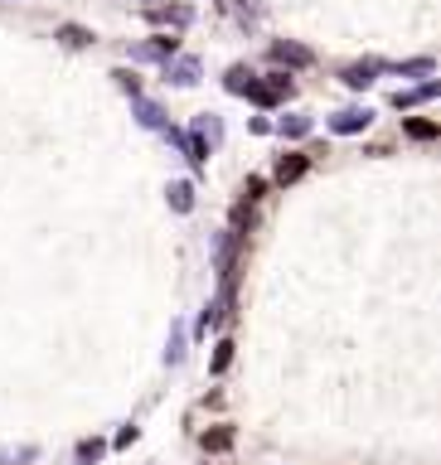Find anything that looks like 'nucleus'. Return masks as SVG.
<instances>
[{"label":"nucleus","mask_w":441,"mask_h":465,"mask_svg":"<svg viewBox=\"0 0 441 465\" xmlns=\"http://www.w3.org/2000/svg\"><path fill=\"white\" fill-rule=\"evenodd\" d=\"M247 97L252 102H262V107H272V102H281V97H291V78L286 73H267V83H247Z\"/></svg>","instance_id":"f257e3e1"},{"label":"nucleus","mask_w":441,"mask_h":465,"mask_svg":"<svg viewBox=\"0 0 441 465\" xmlns=\"http://www.w3.org/2000/svg\"><path fill=\"white\" fill-rule=\"evenodd\" d=\"M272 59H277V63H291V68H306V63H316V54H311L306 44H272Z\"/></svg>","instance_id":"f03ea898"},{"label":"nucleus","mask_w":441,"mask_h":465,"mask_svg":"<svg viewBox=\"0 0 441 465\" xmlns=\"http://www.w3.org/2000/svg\"><path fill=\"white\" fill-rule=\"evenodd\" d=\"M306 175V155H281V165H277V185H291V180H301Z\"/></svg>","instance_id":"7ed1b4c3"},{"label":"nucleus","mask_w":441,"mask_h":465,"mask_svg":"<svg viewBox=\"0 0 441 465\" xmlns=\"http://www.w3.org/2000/svg\"><path fill=\"white\" fill-rule=\"evenodd\" d=\"M373 68H378V63H354V68H344V83H349V88H369V83H373Z\"/></svg>","instance_id":"20e7f679"},{"label":"nucleus","mask_w":441,"mask_h":465,"mask_svg":"<svg viewBox=\"0 0 441 465\" xmlns=\"http://www.w3.org/2000/svg\"><path fill=\"white\" fill-rule=\"evenodd\" d=\"M330 126L334 131H364V126H369V112H339Z\"/></svg>","instance_id":"39448f33"},{"label":"nucleus","mask_w":441,"mask_h":465,"mask_svg":"<svg viewBox=\"0 0 441 465\" xmlns=\"http://www.w3.org/2000/svg\"><path fill=\"white\" fill-rule=\"evenodd\" d=\"M233 446V427H214V432H204V451H228Z\"/></svg>","instance_id":"423d86ee"},{"label":"nucleus","mask_w":441,"mask_h":465,"mask_svg":"<svg viewBox=\"0 0 441 465\" xmlns=\"http://www.w3.org/2000/svg\"><path fill=\"white\" fill-rule=\"evenodd\" d=\"M150 20H170V24H189V10H185V5H170V10H165V5H150Z\"/></svg>","instance_id":"0eeeda50"},{"label":"nucleus","mask_w":441,"mask_h":465,"mask_svg":"<svg viewBox=\"0 0 441 465\" xmlns=\"http://www.w3.org/2000/svg\"><path fill=\"white\" fill-rule=\"evenodd\" d=\"M408 136H412V141H432V136H437V121H427V116H412V121H408Z\"/></svg>","instance_id":"6e6552de"},{"label":"nucleus","mask_w":441,"mask_h":465,"mask_svg":"<svg viewBox=\"0 0 441 465\" xmlns=\"http://www.w3.org/2000/svg\"><path fill=\"white\" fill-rule=\"evenodd\" d=\"M170 78H175V83H194V78H199V63H194V59H180V63L170 68Z\"/></svg>","instance_id":"1a4fd4ad"},{"label":"nucleus","mask_w":441,"mask_h":465,"mask_svg":"<svg viewBox=\"0 0 441 465\" xmlns=\"http://www.w3.org/2000/svg\"><path fill=\"white\" fill-rule=\"evenodd\" d=\"M170 204H175L180 213H189V204H194V189H189V185H170Z\"/></svg>","instance_id":"9d476101"},{"label":"nucleus","mask_w":441,"mask_h":465,"mask_svg":"<svg viewBox=\"0 0 441 465\" xmlns=\"http://www.w3.org/2000/svg\"><path fill=\"white\" fill-rule=\"evenodd\" d=\"M59 34H63V44H73V49H78V44H88V39H93V34H88V29H78V24H63V29H59Z\"/></svg>","instance_id":"9b49d317"},{"label":"nucleus","mask_w":441,"mask_h":465,"mask_svg":"<svg viewBox=\"0 0 441 465\" xmlns=\"http://www.w3.org/2000/svg\"><path fill=\"white\" fill-rule=\"evenodd\" d=\"M247 83H252L247 68H228V88H233V93H247Z\"/></svg>","instance_id":"f8f14e48"},{"label":"nucleus","mask_w":441,"mask_h":465,"mask_svg":"<svg viewBox=\"0 0 441 465\" xmlns=\"http://www.w3.org/2000/svg\"><path fill=\"white\" fill-rule=\"evenodd\" d=\"M136 112H141L146 126H160V107H155V102H136Z\"/></svg>","instance_id":"ddd939ff"},{"label":"nucleus","mask_w":441,"mask_h":465,"mask_svg":"<svg viewBox=\"0 0 441 465\" xmlns=\"http://www.w3.org/2000/svg\"><path fill=\"white\" fill-rule=\"evenodd\" d=\"M98 456H102V441H83L78 446V461H98Z\"/></svg>","instance_id":"4468645a"},{"label":"nucleus","mask_w":441,"mask_h":465,"mask_svg":"<svg viewBox=\"0 0 441 465\" xmlns=\"http://www.w3.org/2000/svg\"><path fill=\"white\" fill-rule=\"evenodd\" d=\"M228 359H233V344L223 340V344H219V354H214V373H223V369H228Z\"/></svg>","instance_id":"2eb2a0df"},{"label":"nucleus","mask_w":441,"mask_h":465,"mask_svg":"<svg viewBox=\"0 0 441 465\" xmlns=\"http://www.w3.org/2000/svg\"><path fill=\"white\" fill-rule=\"evenodd\" d=\"M286 131H291V136H306V131H311V121H306V116H291V121H286Z\"/></svg>","instance_id":"dca6fc26"},{"label":"nucleus","mask_w":441,"mask_h":465,"mask_svg":"<svg viewBox=\"0 0 441 465\" xmlns=\"http://www.w3.org/2000/svg\"><path fill=\"white\" fill-rule=\"evenodd\" d=\"M398 73H432V63H427V59H417V63H403Z\"/></svg>","instance_id":"f3484780"}]
</instances>
